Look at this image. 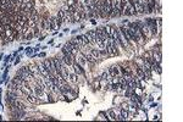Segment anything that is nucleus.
Listing matches in <instances>:
<instances>
[{
    "label": "nucleus",
    "instance_id": "nucleus-1",
    "mask_svg": "<svg viewBox=\"0 0 183 122\" xmlns=\"http://www.w3.org/2000/svg\"><path fill=\"white\" fill-rule=\"evenodd\" d=\"M105 50L108 51L109 56H117V55H120V51L117 49V42L111 37L108 38L106 45H105Z\"/></svg>",
    "mask_w": 183,
    "mask_h": 122
},
{
    "label": "nucleus",
    "instance_id": "nucleus-2",
    "mask_svg": "<svg viewBox=\"0 0 183 122\" xmlns=\"http://www.w3.org/2000/svg\"><path fill=\"white\" fill-rule=\"evenodd\" d=\"M136 23H137V26L139 27V31H141L144 39H147V40H148V39H150L154 36L153 32L150 31V28H149L145 23H143V22H136Z\"/></svg>",
    "mask_w": 183,
    "mask_h": 122
},
{
    "label": "nucleus",
    "instance_id": "nucleus-3",
    "mask_svg": "<svg viewBox=\"0 0 183 122\" xmlns=\"http://www.w3.org/2000/svg\"><path fill=\"white\" fill-rule=\"evenodd\" d=\"M110 13H111V0H104L103 10H102V15L100 16L106 18V17H110Z\"/></svg>",
    "mask_w": 183,
    "mask_h": 122
},
{
    "label": "nucleus",
    "instance_id": "nucleus-4",
    "mask_svg": "<svg viewBox=\"0 0 183 122\" xmlns=\"http://www.w3.org/2000/svg\"><path fill=\"white\" fill-rule=\"evenodd\" d=\"M17 75L18 76H21L25 81H31L33 76H32V73L30 72V70H28V67L27 66H23L22 68H20V70L17 71Z\"/></svg>",
    "mask_w": 183,
    "mask_h": 122
},
{
    "label": "nucleus",
    "instance_id": "nucleus-5",
    "mask_svg": "<svg viewBox=\"0 0 183 122\" xmlns=\"http://www.w3.org/2000/svg\"><path fill=\"white\" fill-rule=\"evenodd\" d=\"M122 13L126 15V16H132V15H136V11H134V7L131 3V0H127L124 6L122 9Z\"/></svg>",
    "mask_w": 183,
    "mask_h": 122
},
{
    "label": "nucleus",
    "instance_id": "nucleus-6",
    "mask_svg": "<svg viewBox=\"0 0 183 122\" xmlns=\"http://www.w3.org/2000/svg\"><path fill=\"white\" fill-rule=\"evenodd\" d=\"M145 24L149 28H150V31L153 32V34H156V22L154 21L153 18H147Z\"/></svg>",
    "mask_w": 183,
    "mask_h": 122
},
{
    "label": "nucleus",
    "instance_id": "nucleus-7",
    "mask_svg": "<svg viewBox=\"0 0 183 122\" xmlns=\"http://www.w3.org/2000/svg\"><path fill=\"white\" fill-rule=\"evenodd\" d=\"M37 65H38V68H39V73H40V75L43 76V77H48V76H49V71H48L46 70V67L44 66V63H43V62H39V63H37Z\"/></svg>",
    "mask_w": 183,
    "mask_h": 122
},
{
    "label": "nucleus",
    "instance_id": "nucleus-8",
    "mask_svg": "<svg viewBox=\"0 0 183 122\" xmlns=\"http://www.w3.org/2000/svg\"><path fill=\"white\" fill-rule=\"evenodd\" d=\"M75 59H76V62H78L81 66H83V65H85V62H87V60H85V56L82 54L81 51H78L77 53V55L75 56Z\"/></svg>",
    "mask_w": 183,
    "mask_h": 122
},
{
    "label": "nucleus",
    "instance_id": "nucleus-9",
    "mask_svg": "<svg viewBox=\"0 0 183 122\" xmlns=\"http://www.w3.org/2000/svg\"><path fill=\"white\" fill-rule=\"evenodd\" d=\"M109 73L111 77H118L120 76V67L118 66H111L109 70Z\"/></svg>",
    "mask_w": 183,
    "mask_h": 122
},
{
    "label": "nucleus",
    "instance_id": "nucleus-10",
    "mask_svg": "<svg viewBox=\"0 0 183 122\" xmlns=\"http://www.w3.org/2000/svg\"><path fill=\"white\" fill-rule=\"evenodd\" d=\"M72 66H73V70H75V73L76 75H83V68H82V66L79 65L78 62L73 61V63H72Z\"/></svg>",
    "mask_w": 183,
    "mask_h": 122
},
{
    "label": "nucleus",
    "instance_id": "nucleus-11",
    "mask_svg": "<svg viewBox=\"0 0 183 122\" xmlns=\"http://www.w3.org/2000/svg\"><path fill=\"white\" fill-rule=\"evenodd\" d=\"M85 36H87V38H88L89 43H90V44H93V43L95 42V37H97V32H95V31H89L88 33L85 34Z\"/></svg>",
    "mask_w": 183,
    "mask_h": 122
},
{
    "label": "nucleus",
    "instance_id": "nucleus-12",
    "mask_svg": "<svg viewBox=\"0 0 183 122\" xmlns=\"http://www.w3.org/2000/svg\"><path fill=\"white\" fill-rule=\"evenodd\" d=\"M5 28H4V26L1 24V26H0V40H1V39H5Z\"/></svg>",
    "mask_w": 183,
    "mask_h": 122
},
{
    "label": "nucleus",
    "instance_id": "nucleus-13",
    "mask_svg": "<svg viewBox=\"0 0 183 122\" xmlns=\"http://www.w3.org/2000/svg\"><path fill=\"white\" fill-rule=\"evenodd\" d=\"M99 86H100L99 80H94V83H93V88H94V89H98Z\"/></svg>",
    "mask_w": 183,
    "mask_h": 122
},
{
    "label": "nucleus",
    "instance_id": "nucleus-14",
    "mask_svg": "<svg viewBox=\"0 0 183 122\" xmlns=\"http://www.w3.org/2000/svg\"><path fill=\"white\" fill-rule=\"evenodd\" d=\"M55 20H56V24L60 27V26H61V23H62V20H61L59 16H56V18H55Z\"/></svg>",
    "mask_w": 183,
    "mask_h": 122
},
{
    "label": "nucleus",
    "instance_id": "nucleus-15",
    "mask_svg": "<svg viewBox=\"0 0 183 122\" xmlns=\"http://www.w3.org/2000/svg\"><path fill=\"white\" fill-rule=\"evenodd\" d=\"M110 115H111V117H112V119H116V117H115V114H114L112 111H110Z\"/></svg>",
    "mask_w": 183,
    "mask_h": 122
}]
</instances>
